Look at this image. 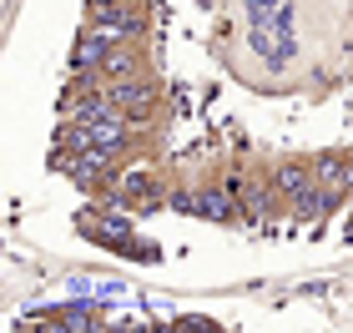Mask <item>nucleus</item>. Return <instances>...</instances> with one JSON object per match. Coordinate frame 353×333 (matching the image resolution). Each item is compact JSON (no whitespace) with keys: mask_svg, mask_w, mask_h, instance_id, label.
Segmentation results:
<instances>
[{"mask_svg":"<svg viewBox=\"0 0 353 333\" xmlns=\"http://www.w3.org/2000/svg\"><path fill=\"white\" fill-rule=\"evenodd\" d=\"M278 187L298 202V212H303V217H313V212H323V208H328L323 187H318V182H313V172H308V167H298V162L278 167Z\"/></svg>","mask_w":353,"mask_h":333,"instance_id":"obj_1","label":"nucleus"},{"mask_svg":"<svg viewBox=\"0 0 353 333\" xmlns=\"http://www.w3.org/2000/svg\"><path fill=\"white\" fill-rule=\"evenodd\" d=\"M111 56V41L101 36V30H86V36H81V46H76V71H101V61Z\"/></svg>","mask_w":353,"mask_h":333,"instance_id":"obj_2","label":"nucleus"},{"mask_svg":"<svg viewBox=\"0 0 353 333\" xmlns=\"http://www.w3.org/2000/svg\"><path fill=\"white\" fill-rule=\"evenodd\" d=\"M176 208H182V212H202V217H212V222H232L237 217V208L222 192H197L192 202H176Z\"/></svg>","mask_w":353,"mask_h":333,"instance_id":"obj_3","label":"nucleus"},{"mask_svg":"<svg viewBox=\"0 0 353 333\" xmlns=\"http://www.w3.org/2000/svg\"><path fill=\"white\" fill-rule=\"evenodd\" d=\"M106 97L117 101V106H147L152 86H147V81H132V76H121V81H106Z\"/></svg>","mask_w":353,"mask_h":333,"instance_id":"obj_4","label":"nucleus"}]
</instances>
